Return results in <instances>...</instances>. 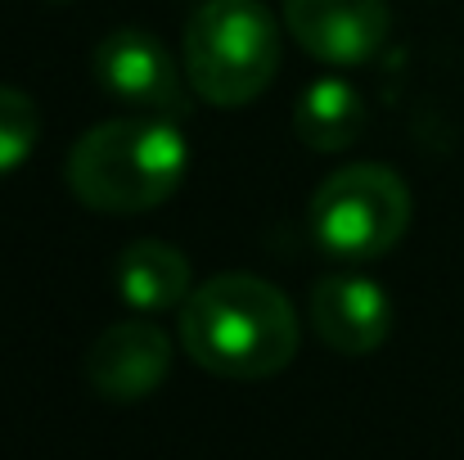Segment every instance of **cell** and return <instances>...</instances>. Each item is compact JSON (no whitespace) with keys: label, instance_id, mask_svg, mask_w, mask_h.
<instances>
[{"label":"cell","instance_id":"1","mask_svg":"<svg viewBox=\"0 0 464 460\" xmlns=\"http://www.w3.org/2000/svg\"><path fill=\"white\" fill-rule=\"evenodd\" d=\"M180 343L221 379H271L298 357V311L262 276L226 271L180 303Z\"/></svg>","mask_w":464,"mask_h":460},{"label":"cell","instance_id":"2","mask_svg":"<svg viewBox=\"0 0 464 460\" xmlns=\"http://www.w3.org/2000/svg\"><path fill=\"white\" fill-rule=\"evenodd\" d=\"M189 171V145L171 118H113L91 127L72 150H68V190L113 217L150 212L167 203Z\"/></svg>","mask_w":464,"mask_h":460},{"label":"cell","instance_id":"3","mask_svg":"<svg viewBox=\"0 0 464 460\" xmlns=\"http://www.w3.org/2000/svg\"><path fill=\"white\" fill-rule=\"evenodd\" d=\"M280 73V27L262 0H203L185 23V77L203 104L244 109Z\"/></svg>","mask_w":464,"mask_h":460},{"label":"cell","instance_id":"4","mask_svg":"<svg viewBox=\"0 0 464 460\" xmlns=\"http://www.w3.org/2000/svg\"><path fill=\"white\" fill-rule=\"evenodd\" d=\"M311 235L324 253L347 262L383 258L411 230V190L383 162H352L320 181L307 208Z\"/></svg>","mask_w":464,"mask_h":460},{"label":"cell","instance_id":"5","mask_svg":"<svg viewBox=\"0 0 464 460\" xmlns=\"http://www.w3.org/2000/svg\"><path fill=\"white\" fill-rule=\"evenodd\" d=\"M95 82L104 86V95H113L136 113L171 122L185 113L180 68L171 64L167 45L140 27H118L95 45Z\"/></svg>","mask_w":464,"mask_h":460},{"label":"cell","instance_id":"6","mask_svg":"<svg viewBox=\"0 0 464 460\" xmlns=\"http://www.w3.org/2000/svg\"><path fill=\"white\" fill-rule=\"evenodd\" d=\"M285 32L329 68L374 59L392 32L388 0H285Z\"/></svg>","mask_w":464,"mask_h":460},{"label":"cell","instance_id":"7","mask_svg":"<svg viewBox=\"0 0 464 460\" xmlns=\"http://www.w3.org/2000/svg\"><path fill=\"white\" fill-rule=\"evenodd\" d=\"M82 370L104 402H140L171 370V338L154 320H118L86 347Z\"/></svg>","mask_w":464,"mask_h":460},{"label":"cell","instance_id":"8","mask_svg":"<svg viewBox=\"0 0 464 460\" xmlns=\"http://www.w3.org/2000/svg\"><path fill=\"white\" fill-rule=\"evenodd\" d=\"M311 325L334 352L365 357L388 338L392 303L365 276H324L311 289Z\"/></svg>","mask_w":464,"mask_h":460},{"label":"cell","instance_id":"9","mask_svg":"<svg viewBox=\"0 0 464 460\" xmlns=\"http://www.w3.org/2000/svg\"><path fill=\"white\" fill-rule=\"evenodd\" d=\"M113 280H118L122 303L136 307V311H167L194 294L189 289L194 285L189 258L180 249H171L167 240H136L131 249H122Z\"/></svg>","mask_w":464,"mask_h":460},{"label":"cell","instance_id":"10","mask_svg":"<svg viewBox=\"0 0 464 460\" xmlns=\"http://www.w3.org/2000/svg\"><path fill=\"white\" fill-rule=\"evenodd\" d=\"M370 113H365V100L356 86H347L343 77H320L311 82L294 109V127H298V141L315 153H338L352 150L365 132Z\"/></svg>","mask_w":464,"mask_h":460},{"label":"cell","instance_id":"11","mask_svg":"<svg viewBox=\"0 0 464 460\" xmlns=\"http://www.w3.org/2000/svg\"><path fill=\"white\" fill-rule=\"evenodd\" d=\"M41 136V109L27 91L0 86V176L18 171Z\"/></svg>","mask_w":464,"mask_h":460},{"label":"cell","instance_id":"12","mask_svg":"<svg viewBox=\"0 0 464 460\" xmlns=\"http://www.w3.org/2000/svg\"><path fill=\"white\" fill-rule=\"evenodd\" d=\"M54 5H63V0H54Z\"/></svg>","mask_w":464,"mask_h":460}]
</instances>
